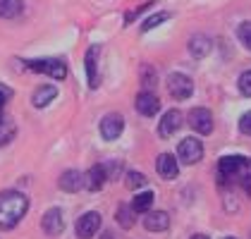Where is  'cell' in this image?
<instances>
[{"label":"cell","instance_id":"obj_15","mask_svg":"<svg viewBox=\"0 0 251 239\" xmlns=\"http://www.w3.org/2000/svg\"><path fill=\"white\" fill-rule=\"evenodd\" d=\"M155 170L163 179H175L177 172H179V165H177V158L170 156V153H160L158 160H155Z\"/></svg>","mask_w":251,"mask_h":239},{"label":"cell","instance_id":"obj_30","mask_svg":"<svg viewBox=\"0 0 251 239\" xmlns=\"http://www.w3.org/2000/svg\"><path fill=\"white\" fill-rule=\"evenodd\" d=\"M105 170H108V179H115L117 172L122 170V165H120V163H108V165H105Z\"/></svg>","mask_w":251,"mask_h":239},{"label":"cell","instance_id":"obj_27","mask_svg":"<svg viewBox=\"0 0 251 239\" xmlns=\"http://www.w3.org/2000/svg\"><path fill=\"white\" fill-rule=\"evenodd\" d=\"M141 84L146 86V91L155 86V72L151 67H144V70H141Z\"/></svg>","mask_w":251,"mask_h":239},{"label":"cell","instance_id":"obj_16","mask_svg":"<svg viewBox=\"0 0 251 239\" xmlns=\"http://www.w3.org/2000/svg\"><path fill=\"white\" fill-rule=\"evenodd\" d=\"M144 227L149 232H165L170 227V215L165 211H149V215L144 218Z\"/></svg>","mask_w":251,"mask_h":239},{"label":"cell","instance_id":"obj_9","mask_svg":"<svg viewBox=\"0 0 251 239\" xmlns=\"http://www.w3.org/2000/svg\"><path fill=\"white\" fill-rule=\"evenodd\" d=\"M122 129H125V118L117 115V113H110V115H105L100 120V137L103 139L115 141L122 134Z\"/></svg>","mask_w":251,"mask_h":239},{"label":"cell","instance_id":"obj_29","mask_svg":"<svg viewBox=\"0 0 251 239\" xmlns=\"http://www.w3.org/2000/svg\"><path fill=\"white\" fill-rule=\"evenodd\" d=\"M151 5H153V2H144V5H139V7H136V10H132V12H127V17H125V22H127V24H129V22L134 20V17H139V15H141V12H144V10H149V7H151Z\"/></svg>","mask_w":251,"mask_h":239},{"label":"cell","instance_id":"obj_26","mask_svg":"<svg viewBox=\"0 0 251 239\" xmlns=\"http://www.w3.org/2000/svg\"><path fill=\"white\" fill-rule=\"evenodd\" d=\"M237 84H239V91H242L244 96H249V98H251V70L242 72V74H239V81H237Z\"/></svg>","mask_w":251,"mask_h":239},{"label":"cell","instance_id":"obj_25","mask_svg":"<svg viewBox=\"0 0 251 239\" xmlns=\"http://www.w3.org/2000/svg\"><path fill=\"white\" fill-rule=\"evenodd\" d=\"M237 36H239V41H242V46L251 50V22L239 24V29H237Z\"/></svg>","mask_w":251,"mask_h":239},{"label":"cell","instance_id":"obj_23","mask_svg":"<svg viewBox=\"0 0 251 239\" xmlns=\"http://www.w3.org/2000/svg\"><path fill=\"white\" fill-rule=\"evenodd\" d=\"M146 182H149V179L144 177L141 172H136V170L127 172V177H125V184H127V189H132V191L141 189V187H146Z\"/></svg>","mask_w":251,"mask_h":239},{"label":"cell","instance_id":"obj_22","mask_svg":"<svg viewBox=\"0 0 251 239\" xmlns=\"http://www.w3.org/2000/svg\"><path fill=\"white\" fill-rule=\"evenodd\" d=\"M115 220L125 227V230H129V227H134V222H136V218H134V208L132 206H120L117 208V213H115Z\"/></svg>","mask_w":251,"mask_h":239},{"label":"cell","instance_id":"obj_11","mask_svg":"<svg viewBox=\"0 0 251 239\" xmlns=\"http://www.w3.org/2000/svg\"><path fill=\"white\" fill-rule=\"evenodd\" d=\"M136 110L141 115H146V118H153V115H158V110H160V100L151 91H141L136 96Z\"/></svg>","mask_w":251,"mask_h":239},{"label":"cell","instance_id":"obj_28","mask_svg":"<svg viewBox=\"0 0 251 239\" xmlns=\"http://www.w3.org/2000/svg\"><path fill=\"white\" fill-rule=\"evenodd\" d=\"M239 129H242V134L251 137V110L242 115V120H239Z\"/></svg>","mask_w":251,"mask_h":239},{"label":"cell","instance_id":"obj_19","mask_svg":"<svg viewBox=\"0 0 251 239\" xmlns=\"http://www.w3.org/2000/svg\"><path fill=\"white\" fill-rule=\"evenodd\" d=\"M213 43L208 36H203V34H196L189 39V53H192L194 58H206L208 53H211Z\"/></svg>","mask_w":251,"mask_h":239},{"label":"cell","instance_id":"obj_17","mask_svg":"<svg viewBox=\"0 0 251 239\" xmlns=\"http://www.w3.org/2000/svg\"><path fill=\"white\" fill-rule=\"evenodd\" d=\"M84 179H86V189H89V191H100L103 184H105V179H108L105 165H91L89 172L84 175Z\"/></svg>","mask_w":251,"mask_h":239},{"label":"cell","instance_id":"obj_12","mask_svg":"<svg viewBox=\"0 0 251 239\" xmlns=\"http://www.w3.org/2000/svg\"><path fill=\"white\" fill-rule=\"evenodd\" d=\"M179 127H182V113L179 110H168L163 115V120H160V124H158V134L163 139H168V137H173Z\"/></svg>","mask_w":251,"mask_h":239},{"label":"cell","instance_id":"obj_7","mask_svg":"<svg viewBox=\"0 0 251 239\" xmlns=\"http://www.w3.org/2000/svg\"><path fill=\"white\" fill-rule=\"evenodd\" d=\"M189 127L199 134H211L213 132V115L208 108H192L189 113Z\"/></svg>","mask_w":251,"mask_h":239},{"label":"cell","instance_id":"obj_24","mask_svg":"<svg viewBox=\"0 0 251 239\" xmlns=\"http://www.w3.org/2000/svg\"><path fill=\"white\" fill-rule=\"evenodd\" d=\"M165 20H170V15H168V12H158V15L149 17V20L141 24V31H151V29H155L158 24H163Z\"/></svg>","mask_w":251,"mask_h":239},{"label":"cell","instance_id":"obj_10","mask_svg":"<svg viewBox=\"0 0 251 239\" xmlns=\"http://www.w3.org/2000/svg\"><path fill=\"white\" fill-rule=\"evenodd\" d=\"M41 227H43V232H46V235L58 237L60 232L65 230V215H62V211H60V208H50V211H46V215L41 218Z\"/></svg>","mask_w":251,"mask_h":239},{"label":"cell","instance_id":"obj_1","mask_svg":"<svg viewBox=\"0 0 251 239\" xmlns=\"http://www.w3.org/2000/svg\"><path fill=\"white\" fill-rule=\"evenodd\" d=\"M218 182L223 187L239 184L251 196V158L247 156H225L218 163Z\"/></svg>","mask_w":251,"mask_h":239},{"label":"cell","instance_id":"obj_6","mask_svg":"<svg viewBox=\"0 0 251 239\" xmlns=\"http://www.w3.org/2000/svg\"><path fill=\"white\" fill-rule=\"evenodd\" d=\"M177 156H179V160L184 165H194V163H199V160L203 158V143L199 139H194V137L182 139L179 148H177Z\"/></svg>","mask_w":251,"mask_h":239},{"label":"cell","instance_id":"obj_8","mask_svg":"<svg viewBox=\"0 0 251 239\" xmlns=\"http://www.w3.org/2000/svg\"><path fill=\"white\" fill-rule=\"evenodd\" d=\"M100 230V213L89 211L77 220V237L79 239H91Z\"/></svg>","mask_w":251,"mask_h":239},{"label":"cell","instance_id":"obj_4","mask_svg":"<svg viewBox=\"0 0 251 239\" xmlns=\"http://www.w3.org/2000/svg\"><path fill=\"white\" fill-rule=\"evenodd\" d=\"M10 96H12V91L5 89V86L0 84V146L10 143V141L15 139V132H17V127H15L12 118L5 113V103H7Z\"/></svg>","mask_w":251,"mask_h":239},{"label":"cell","instance_id":"obj_21","mask_svg":"<svg viewBox=\"0 0 251 239\" xmlns=\"http://www.w3.org/2000/svg\"><path fill=\"white\" fill-rule=\"evenodd\" d=\"M153 199H155L153 191H141V194H136L134 201H132L134 213H149L151 206H153Z\"/></svg>","mask_w":251,"mask_h":239},{"label":"cell","instance_id":"obj_5","mask_svg":"<svg viewBox=\"0 0 251 239\" xmlns=\"http://www.w3.org/2000/svg\"><path fill=\"white\" fill-rule=\"evenodd\" d=\"M168 91H170V96L177 100H184L189 98L194 94V81L187 77V74H179V72H175L168 77Z\"/></svg>","mask_w":251,"mask_h":239},{"label":"cell","instance_id":"obj_13","mask_svg":"<svg viewBox=\"0 0 251 239\" xmlns=\"http://www.w3.org/2000/svg\"><path fill=\"white\" fill-rule=\"evenodd\" d=\"M98 55H100V46H91L84 55V65H86V79H89V86L91 89H98Z\"/></svg>","mask_w":251,"mask_h":239},{"label":"cell","instance_id":"obj_20","mask_svg":"<svg viewBox=\"0 0 251 239\" xmlns=\"http://www.w3.org/2000/svg\"><path fill=\"white\" fill-rule=\"evenodd\" d=\"M24 10V0H0V17L2 20H15Z\"/></svg>","mask_w":251,"mask_h":239},{"label":"cell","instance_id":"obj_2","mask_svg":"<svg viewBox=\"0 0 251 239\" xmlns=\"http://www.w3.org/2000/svg\"><path fill=\"white\" fill-rule=\"evenodd\" d=\"M29 211V199L22 191H0V230H12Z\"/></svg>","mask_w":251,"mask_h":239},{"label":"cell","instance_id":"obj_33","mask_svg":"<svg viewBox=\"0 0 251 239\" xmlns=\"http://www.w3.org/2000/svg\"><path fill=\"white\" fill-rule=\"evenodd\" d=\"M225 239H237V237H225Z\"/></svg>","mask_w":251,"mask_h":239},{"label":"cell","instance_id":"obj_18","mask_svg":"<svg viewBox=\"0 0 251 239\" xmlns=\"http://www.w3.org/2000/svg\"><path fill=\"white\" fill-rule=\"evenodd\" d=\"M55 96H58V89H55L53 84H43V86H39V89L34 91L31 103H34V108H46L50 100H55Z\"/></svg>","mask_w":251,"mask_h":239},{"label":"cell","instance_id":"obj_31","mask_svg":"<svg viewBox=\"0 0 251 239\" xmlns=\"http://www.w3.org/2000/svg\"><path fill=\"white\" fill-rule=\"evenodd\" d=\"M100 239H115V235H113V232H103V235H100Z\"/></svg>","mask_w":251,"mask_h":239},{"label":"cell","instance_id":"obj_3","mask_svg":"<svg viewBox=\"0 0 251 239\" xmlns=\"http://www.w3.org/2000/svg\"><path fill=\"white\" fill-rule=\"evenodd\" d=\"M24 65H26V70L39 72V74H48V77H53V79H65V77H67V67H65V62L58 58L26 60Z\"/></svg>","mask_w":251,"mask_h":239},{"label":"cell","instance_id":"obj_14","mask_svg":"<svg viewBox=\"0 0 251 239\" xmlns=\"http://www.w3.org/2000/svg\"><path fill=\"white\" fill-rule=\"evenodd\" d=\"M60 189L62 191H67V194H77L81 187H86V179L84 175L79 172V170H67V172H62V177H60Z\"/></svg>","mask_w":251,"mask_h":239},{"label":"cell","instance_id":"obj_32","mask_svg":"<svg viewBox=\"0 0 251 239\" xmlns=\"http://www.w3.org/2000/svg\"><path fill=\"white\" fill-rule=\"evenodd\" d=\"M192 239H208V237H206V235H194Z\"/></svg>","mask_w":251,"mask_h":239}]
</instances>
